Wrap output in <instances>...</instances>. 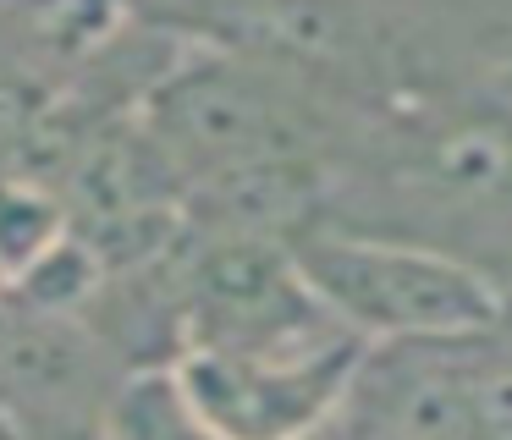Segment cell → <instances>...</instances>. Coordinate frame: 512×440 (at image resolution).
<instances>
[{
	"label": "cell",
	"mask_w": 512,
	"mask_h": 440,
	"mask_svg": "<svg viewBox=\"0 0 512 440\" xmlns=\"http://www.w3.org/2000/svg\"><path fill=\"white\" fill-rule=\"evenodd\" d=\"M309 292L369 347L474 341L507 319L512 297L485 270L386 231L314 226L292 242Z\"/></svg>",
	"instance_id": "cell-1"
},
{
	"label": "cell",
	"mask_w": 512,
	"mask_h": 440,
	"mask_svg": "<svg viewBox=\"0 0 512 440\" xmlns=\"http://www.w3.org/2000/svg\"><path fill=\"white\" fill-rule=\"evenodd\" d=\"M364 358L369 341L320 303L276 336L188 347L177 380L221 440H320Z\"/></svg>",
	"instance_id": "cell-2"
},
{
	"label": "cell",
	"mask_w": 512,
	"mask_h": 440,
	"mask_svg": "<svg viewBox=\"0 0 512 440\" xmlns=\"http://www.w3.org/2000/svg\"><path fill=\"white\" fill-rule=\"evenodd\" d=\"M138 121L188 193L254 165L309 160V121L298 94L237 55H182Z\"/></svg>",
	"instance_id": "cell-3"
},
{
	"label": "cell",
	"mask_w": 512,
	"mask_h": 440,
	"mask_svg": "<svg viewBox=\"0 0 512 440\" xmlns=\"http://www.w3.org/2000/svg\"><path fill=\"white\" fill-rule=\"evenodd\" d=\"M468 347L474 341L369 347L320 440H479Z\"/></svg>",
	"instance_id": "cell-4"
},
{
	"label": "cell",
	"mask_w": 512,
	"mask_h": 440,
	"mask_svg": "<svg viewBox=\"0 0 512 440\" xmlns=\"http://www.w3.org/2000/svg\"><path fill=\"white\" fill-rule=\"evenodd\" d=\"M72 237V209L50 182L0 171V292Z\"/></svg>",
	"instance_id": "cell-5"
},
{
	"label": "cell",
	"mask_w": 512,
	"mask_h": 440,
	"mask_svg": "<svg viewBox=\"0 0 512 440\" xmlns=\"http://www.w3.org/2000/svg\"><path fill=\"white\" fill-rule=\"evenodd\" d=\"M105 435L111 440H221L210 418L182 391L177 363L171 369H138L116 385L105 407Z\"/></svg>",
	"instance_id": "cell-6"
},
{
	"label": "cell",
	"mask_w": 512,
	"mask_h": 440,
	"mask_svg": "<svg viewBox=\"0 0 512 440\" xmlns=\"http://www.w3.org/2000/svg\"><path fill=\"white\" fill-rule=\"evenodd\" d=\"M23 440H111V435H105V418H89V424H50V429H23Z\"/></svg>",
	"instance_id": "cell-7"
},
{
	"label": "cell",
	"mask_w": 512,
	"mask_h": 440,
	"mask_svg": "<svg viewBox=\"0 0 512 440\" xmlns=\"http://www.w3.org/2000/svg\"><path fill=\"white\" fill-rule=\"evenodd\" d=\"M0 440H23V424H17V418L6 413V407H0Z\"/></svg>",
	"instance_id": "cell-8"
},
{
	"label": "cell",
	"mask_w": 512,
	"mask_h": 440,
	"mask_svg": "<svg viewBox=\"0 0 512 440\" xmlns=\"http://www.w3.org/2000/svg\"><path fill=\"white\" fill-rule=\"evenodd\" d=\"M507 110H512V94H507Z\"/></svg>",
	"instance_id": "cell-9"
}]
</instances>
